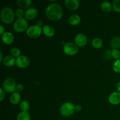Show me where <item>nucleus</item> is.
I'll return each mask as SVG.
<instances>
[{
    "label": "nucleus",
    "mask_w": 120,
    "mask_h": 120,
    "mask_svg": "<svg viewBox=\"0 0 120 120\" xmlns=\"http://www.w3.org/2000/svg\"><path fill=\"white\" fill-rule=\"evenodd\" d=\"M16 84L15 80L11 77L6 79L3 82L2 87L4 91L9 93H13L16 90Z\"/></svg>",
    "instance_id": "5"
},
{
    "label": "nucleus",
    "mask_w": 120,
    "mask_h": 120,
    "mask_svg": "<svg viewBox=\"0 0 120 120\" xmlns=\"http://www.w3.org/2000/svg\"><path fill=\"white\" fill-rule=\"evenodd\" d=\"M43 32L48 37H52L55 35V29L50 25H44L42 27Z\"/></svg>",
    "instance_id": "15"
},
{
    "label": "nucleus",
    "mask_w": 120,
    "mask_h": 120,
    "mask_svg": "<svg viewBox=\"0 0 120 120\" xmlns=\"http://www.w3.org/2000/svg\"><path fill=\"white\" fill-rule=\"evenodd\" d=\"M16 64L19 68H27L30 64V59L28 56L22 55L16 59Z\"/></svg>",
    "instance_id": "8"
},
{
    "label": "nucleus",
    "mask_w": 120,
    "mask_h": 120,
    "mask_svg": "<svg viewBox=\"0 0 120 120\" xmlns=\"http://www.w3.org/2000/svg\"><path fill=\"white\" fill-rule=\"evenodd\" d=\"M42 24H43V21H41V20H39V21H38V22H37L38 25L39 26H41Z\"/></svg>",
    "instance_id": "35"
},
{
    "label": "nucleus",
    "mask_w": 120,
    "mask_h": 120,
    "mask_svg": "<svg viewBox=\"0 0 120 120\" xmlns=\"http://www.w3.org/2000/svg\"><path fill=\"white\" fill-rule=\"evenodd\" d=\"M13 27H14V30L19 33L23 32L29 28L28 22L24 18L17 19L14 22Z\"/></svg>",
    "instance_id": "3"
},
{
    "label": "nucleus",
    "mask_w": 120,
    "mask_h": 120,
    "mask_svg": "<svg viewBox=\"0 0 120 120\" xmlns=\"http://www.w3.org/2000/svg\"><path fill=\"white\" fill-rule=\"evenodd\" d=\"M82 110V106L80 105H77L75 106V111L76 112H79Z\"/></svg>",
    "instance_id": "32"
},
{
    "label": "nucleus",
    "mask_w": 120,
    "mask_h": 120,
    "mask_svg": "<svg viewBox=\"0 0 120 120\" xmlns=\"http://www.w3.org/2000/svg\"><path fill=\"white\" fill-rule=\"evenodd\" d=\"M111 57H112V55H111V50H105L104 55H103V57H104L105 60H109L110 59Z\"/></svg>",
    "instance_id": "29"
},
{
    "label": "nucleus",
    "mask_w": 120,
    "mask_h": 120,
    "mask_svg": "<svg viewBox=\"0 0 120 120\" xmlns=\"http://www.w3.org/2000/svg\"><path fill=\"white\" fill-rule=\"evenodd\" d=\"M101 8L103 11L109 12L112 10V7L110 2H108V1H104L101 4Z\"/></svg>",
    "instance_id": "20"
},
{
    "label": "nucleus",
    "mask_w": 120,
    "mask_h": 120,
    "mask_svg": "<svg viewBox=\"0 0 120 120\" xmlns=\"http://www.w3.org/2000/svg\"><path fill=\"white\" fill-rule=\"evenodd\" d=\"M116 88H117L118 91L120 92V82H118V83L117 84V86H116Z\"/></svg>",
    "instance_id": "34"
},
{
    "label": "nucleus",
    "mask_w": 120,
    "mask_h": 120,
    "mask_svg": "<svg viewBox=\"0 0 120 120\" xmlns=\"http://www.w3.org/2000/svg\"><path fill=\"white\" fill-rule=\"evenodd\" d=\"M112 68L114 70L115 72L120 73V59L118 60H116L113 63Z\"/></svg>",
    "instance_id": "24"
},
{
    "label": "nucleus",
    "mask_w": 120,
    "mask_h": 120,
    "mask_svg": "<svg viewBox=\"0 0 120 120\" xmlns=\"http://www.w3.org/2000/svg\"><path fill=\"white\" fill-rule=\"evenodd\" d=\"M75 43L78 46H84L87 43V39L86 35L83 34H79L75 38Z\"/></svg>",
    "instance_id": "9"
},
{
    "label": "nucleus",
    "mask_w": 120,
    "mask_h": 120,
    "mask_svg": "<svg viewBox=\"0 0 120 120\" xmlns=\"http://www.w3.org/2000/svg\"><path fill=\"white\" fill-rule=\"evenodd\" d=\"M16 120H30V116L28 112L22 111L18 114Z\"/></svg>",
    "instance_id": "21"
},
{
    "label": "nucleus",
    "mask_w": 120,
    "mask_h": 120,
    "mask_svg": "<svg viewBox=\"0 0 120 120\" xmlns=\"http://www.w3.org/2000/svg\"><path fill=\"white\" fill-rule=\"evenodd\" d=\"M0 16L4 23L9 24L14 21L15 19V14L11 8L7 7L1 9Z\"/></svg>",
    "instance_id": "2"
},
{
    "label": "nucleus",
    "mask_w": 120,
    "mask_h": 120,
    "mask_svg": "<svg viewBox=\"0 0 120 120\" xmlns=\"http://www.w3.org/2000/svg\"><path fill=\"white\" fill-rule=\"evenodd\" d=\"M17 5L20 8H26L29 7L32 4L31 0H18L16 1Z\"/></svg>",
    "instance_id": "18"
},
{
    "label": "nucleus",
    "mask_w": 120,
    "mask_h": 120,
    "mask_svg": "<svg viewBox=\"0 0 120 120\" xmlns=\"http://www.w3.org/2000/svg\"><path fill=\"white\" fill-rule=\"evenodd\" d=\"M21 95L19 93L17 92H14L11 95V97L9 100H10V102L12 104L16 105L18 104L21 101Z\"/></svg>",
    "instance_id": "16"
},
{
    "label": "nucleus",
    "mask_w": 120,
    "mask_h": 120,
    "mask_svg": "<svg viewBox=\"0 0 120 120\" xmlns=\"http://www.w3.org/2000/svg\"><path fill=\"white\" fill-rule=\"evenodd\" d=\"M0 29H1L0 34L2 35L5 33V28L4 27L3 25H0Z\"/></svg>",
    "instance_id": "33"
},
{
    "label": "nucleus",
    "mask_w": 120,
    "mask_h": 120,
    "mask_svg": "<svg viewBox=\"0 0 120 120\" xmlns=\"http://www.w3.org/2000/svg\"><path fill=\"white\" fill-rule=\"evenodd\" d=\"M111 55H112V57L115 59L118 60L120 59V52L118 49H112V50H111Z\"/></svg>",
    "instance_id": "27"
},
{
    "label": "nucleus",
    "mask_w": 120,
    "mask_h": 120,
    "mask_svg": "<svg viewBox=\"0 0 120 120\" xmlns=\"http://www.w3.org/2000/svg\"><path fill=\"white\" fill-rule=\"evenodd\" d=\"M0 91H1V93H0V101H2L5 98V93L4 89L2 88H0Z\"/></svg>",
    "instance_id": "30"
},
{
    "label": "nucleus",
    "mask_w": 120,
    "mask_h": 120,
    "mask_svg": "<svg viewBox=\"0 0 120 120\" xmlns=\"http://www.w3.org/2000/svg\"><path fill=\"white\" fill-rule=\"evenodd\" d=\"M109 100L111 104L113 105H117L120 103V92L114 91L110 94Z\"/></svg>",
    "instance_id": "11"
},
{
    "label": "nucleus",
    "mask_w": 120,
    "mask_h": 120,
    "mask_svg": "<svg viewBox=\"0 0 120 120\" xmlns=\"http://www.w3.org/2000/svg\"><path fill=\"white\" fill-rule=\"evenodd\" d=\"M92 45L96 49H100L103 46V41L101 39L99 38H96L93 39L92 41Z\"/></svg>",
    "instance_id": "22"
},
{
    "label": "nucleus",
    "mask_w": 120,
    "mask_h": 120,
    "mask_svg": "<svg viewBox=\"0 0 120 120\" xmlns=\"http://www.w3.org/2000/svg\"><path fill=\"white\" fill-rule=\"evenodd\" d=\"M15 15L17 17H18V18H22L23 15H25V12L22 8H18L15 11Z\"/></svg>",
    "instance_id": "28"
},
{
    "label": "nucleus",
    "mask_w": 120,
    "mask_h": 120,
    "mask_svg": "<svg viewBox=\"0 0 120 120\" xmlns=\"http://www.w3.org/2000/svg\"><path fill=\"white\" fill-rule=\"evenodd\" d=\"M23 89V86L21 84H19L16 85V90H17V91H22Z\"/></svg>",
    "instance_id": "31"
},
{
    "label": "nucleus",
    "mask_w": 120,
    "mask_h": 120,
    "mask_svg": "<svg viewBox=\"0 0 120 120\" xmlns=\"http://www.w3.org/2000/svg\"><path fill=\"white\" fill-rule=\"evenodd\" d=\"M11 53L12 56H14V57H18L21 56V51H20L19 49L17 48H14L11 49Z\"/></svg>",
    "instance_id": "26"
},
{
    "label": "nucleus",
    "mask_w": 120,
    "mask_h": 120,
    "mask_svg": "<svg viewBox=\"0 0 120 120\" xmlns=\"http://www.w3.org/2000/svg\"><path fill=\"white\" fill-rule=\"evenodd\" d=\"M2 62H3V64L6 66L12 67L16 63V60L15 57L12 55H7L4 58Z\"/></svg>",
    "instance_id": "14"
},
{
    "label": "nucleus",
    "mask_w": 120,
    "mask_h": 120,
    "mask_svg": "<svg viewBox=\"0 0 120 120\" xmlns=\"http://www.w3.org/2000/svg\"><path fill=\"white\" fill-rule=\"evenodd\" d=\"M3 55H2V52H0V60L1 62H2L3 61Z\"/></svg>",
    "instance_id": "36"
},
{
    "label": "nucleus",
    "mask_w": 120,
    "mask_h": 120,
    "mask_svg": "<svg viewBox=\"0 0 120 120\" xmlns=\"http://www.w3.org/2000/svg\"><path fill=\"white\" fill-rule=\"evenodd\" d=\"M64 4L68 9L72 11L77 9L80 5V2L78 0H66Z\"/></svg>",
    "instance_id": "13"
},
{
    "label": "nucleus",
    "mask_w": 120,
    "mask_h": 120,
    "mask_svg": "<svg viewBox=\"0 0 120 120\" xmlns=\"http://www.w3.org/2000/svg\"><path fill=\"white\" fill-rule=\"evenodd\" d=\"M81 21V18L77 14H73L71 15L69 19V22L71 25H77L80 23Z\"/></svg>",
    "instance_id": "17"
},
{
    "label": "nucleus",
    "mask_w": 120,
    "mask_h": 120,
    "mask_svg": "<svg viewBox=\"0 0 120 120\" xmlns=\"http://www.w3.org/2000/svg\"><path fill=\"white\" fill-rule=\"evenodd\" d=\"M2 41L6 45L11 44L14 41V35L10 32H6L2 35Z\"/></svg>",
    "instance_id": "12"
},
{
    "label": "nucleus",
    "mask_w": 120,
    "mask_h": 120,
    "mask_svg": "<svg viewBox=\"0 0 120 120\" xmlns=\"http://www.w3.org/2000/svg\"><path fill=\"white\" fill-rule=\"evenodd\" d=\"M112 8L115 11L120 12V0H115L112 4Z\"/></svg>",
    "instance_id": "25"
},
{
    "label": "nucleus",
    "mask_w": 120,
    "mask_h": 120,
    "mask_svg": "<svg viewBox=\"0 0 120 120\" xmlns=\"http://www.w3.org/2000/svg\"><path fill=\"white\" fill-rule=\"evenodd\" d=\"M38 15V11L36 8L31 7L28 8L25 12V16L27 19L32 20L36 18Z\"/></svg>",
    "instance_id": "10"
},
{
    "label": "nucleus",
    "mask_w": 120,
    "mask_h": 120,
    "mask_svg": "<svg viewBox=\"0 0 120 120\" xmlns=\"http://www.w3.org/2000/svg\"><path fill=\"white\" fill-rule=\"evenodd\" d=\"M42 28L38 25H34L29 26L26 30V35L31 38H36L41 36L42 34Z\"/></svg>",
    "instance_id": "6"
},
{
    "label": "nucleus",
    "mask_w": 120,
    "mask_h": 120,
    "mask_svg": "<svg viewBox=\"0 0 120 120\" xmlns=\"http://www.w3.org/2000/svg\"><path fill=\"white\" fill-rule=\"evenodd\" d=\"M47 17L52 21H58L63 16V9L59 4L52 3L47 6L45 9Z\"/></svg>",
    "instance_id": "1"
},
{
    "label": "nucleus",
    "mask_w": 120,
    "mask_h": 120,
    "mask_svg": "<svg viewBox=\"0 0 120 120\" xmlns=\"http://www.w3.org/2000/svg\"><path fill=\"white\" fill-rule=\"evenodd\" d=\"M63 51L66 55L72 56L76 55L78 52L79 47L75 43L68 42L65 43L63 46Z\"/></svg>",
    "instance_id": "7"
},
{
    "label": "nucleus",
    "mask_w": 120,
    "mask_h": 120,
    "mask_svg": "<svg viewBox=\"0 0 120 120\" xmlns=\"http://www.w3.org/2000/svg\"><path fill=\"white\" fill-rule=\"evenodd\" d=\"M111 46L113 49H118L120 48V36H116L110 41Z\"/></svg>",
    "instance_id": "19"
},
{
    "label": "nucleus",
    "mask_w": 120,
    "mask_h": 120,
    "mask_svg": "<svg viewBox=\"0 0 120 120\" xmlns=\"http://www.w3.org/2000/svg\"><path fill=\"white\" fill-rule=\"evenodd\" d=\"M75 111V106L70 102H66L63 104L60 109L61 114L64 117L71 116Z\"/></svg>",
    "instance_id": "4"
},
{
    "label": "nucleus",
    "mask_w": 120,
    "mask_h": 120,
    "mask_svg": "<svg viewBox=\"0 0 120 120\" xmlns=\"http://www.w3.org/2000/svg\"><path fill=\"white\" fill-rule=\"evenodd\" d=\"M20 109L22 110V111H24V112H27L28 110H29L30 108V105H29V103L27 101L24 100L22 101L19 105Z\"/></svg>",
    "instance_id": "23"
}]
</instances>
